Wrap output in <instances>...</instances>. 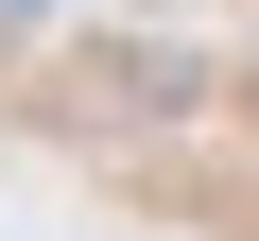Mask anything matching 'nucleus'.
Wrapping results in <instances>:
<instances>
[{
  "label": "nucleus",
  "instance_id": "nucleus-1",
  "mask_svg": "<svg viewBox=\"0 0 259 241\" xmlns=\"http://www.w3.org/2000/svg\"><path fill=\"white\" fill-rule=\"evenodd\" d=\"M35 18H52V0H0V35H35Z\"/></svg>",
  "mask_w": 259,
  "mask_h": 241
}]
</instances>
